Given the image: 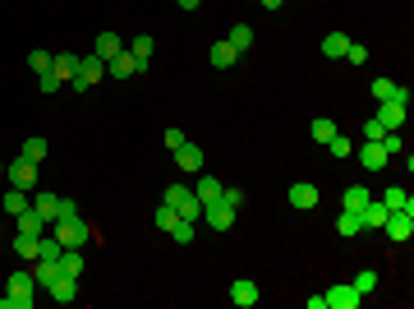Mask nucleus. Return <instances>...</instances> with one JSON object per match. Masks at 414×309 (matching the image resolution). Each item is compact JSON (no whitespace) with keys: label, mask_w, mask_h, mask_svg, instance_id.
I'll use <instances>...</instances> for the list:
<instances>
[{"label":"nucleus","mask_w":414,"mask_h":309,"mask_svg":"<svg viewBox=\"0 0 414 309\" xmlns=\"http://www.w3.org/2000/svg\"><path fill=\"white\" fill-rule=\"evenodd\" d=\"M0 208L10 212V217H19V212L28 208V189H10V194H5V199H0Z\"/></svg>","instance_id":"obj_30"},{"label":"nucleus","mask_w":414,"mask_h":309,"mask_svg":"<svg viewBox=\"0 0 414 309\" xmlns=\"http://www.w3.org/2000/svg\"><path fill=\"white\" fill-rule=\"evenodd\" d=\"M5 180H10L14 189H28V194H33V189H37V162H28V157L5 162Z\"/></svg>","instance_id":"obj_3"},{"label":"nucleus","mask_w":414,"mask_h":309,"mask_svg":"<svg viewBox=\"0 0 414 309\" xmlns=\"http://www.w3.org/2000/svg\"><path fill=\"white\" fill-rule=\"evenodd\" d=\"M60 254H65V245L55 235H37V259H60Z\"/></svg>","instance_id":"obj_31"},{"label":"nucleus","mask_w":414,"mask_h":309,"mask_svg":"<svg viewBox=\"0 0 414 309\" xmlns=\"http://www.w3.org/2000/svg\"><path fill=\"white\" fill-rule=\"evenodd\" d=\"M51 60H55V55H51V51H42V46H37V51L28 55V69H33V74H46V69H51Z\"/></svg>","instance_id":"obj_36"},{"label":"nucleus","mask_w":414,"mask_h":309,"mask_svg":"<svg viewBox=\"0 0 414 309\" xmlns=\"http://www.w3.org/2000/svg\"><path fill=\"white\" fill-rule=\"evenodd\" d=\"M46 291H51V300H60V305H69V300L78 296V277H65V273H60V277H55V282H51Z\"/></svg>","instance_id":"obj_12"},{"label":"nucleus","mask_w":414,"mask_h":309,"mask_svg":"<svg viewBox=\"0 0 414 309\" xmlns=\"http://www.w3.org/2000/svg\"><path fill=\"white\" fill-rule=\"evenodd\" d=\"M221 203H230V208L240 212V208H244V189H235V185H221Z\"/></svg>","instance_id":"obj_41"},{"label":"nucleus","mask_w":414,"mask_h":309,"mask_svg":"<svg viewBox=\"0 0 414 309\" xmlns=\"http://www.w3.org/2000/svg\"><path fill=\"white\" fill-rule=\"evenodd\" d=\"M33 305H37V296H14V291L0 296V309H33Z\"/></svg>","instance_id":"obj_34"},{"label":"nucleus","mask_w":414,"mask_h":309,"mask_svg":"<svg viewBox=\"0 0 414 309\" xmlns=\"http://www.w3.org/2000/svg\"><path fill=\"white\" fill-rule=\"evenodd\" d=\"M162 203H171V208L180 212L185 221H198V217H203V203H198V194H194L189 185H171V189H166V199H162Z\"/></svg>","instance_id":"obj_2"},{"label":"nucleus","mask_w":414,"mask_h":309,"mask_svg":"<svg viewBox=\"0 0 414 309\" xmlns=\"http://www.w3.org/2000/svg\"><path fill=\"white\" fill-rule=\"evenodd\" d=\"M14 249L19 259H37V235H14Z\"/></svg>","instance_id":"obj_38"},{"label":"nucleus","mask_w":414,"mask_h":309,"mask_svg":"<svg viewBox=\"0 0 414 309\" xmlns=\"http://www.w3.org/2000/svg\"><path fill=\"white\" fill-rule=\"evenodd\" d=\"M185 144V130H166V148H180Z\"/></svg>","instance_id":"obj_48"},{"label":"nucleus","mask_w":414,"mask_h":309,"mask_svg":"<svg viewBox=\"0 0 414 309\" xmlns=\"http://www.w3.org/2000/svg\"><path fill=\"white\" fill-rule=\"evenodd\" d=\"M382 134H387V130H382V121H378V116H369V121H364V144H378Z\"/></svg>","instance_id":"obj_42"},{"label":"nucleus","mask_w":414,"mask_h":309,"mask_svg":"<svg viewBox=\"0 0 414 309\" xmlns=\"http://www.w3.org/2000/svg\"><path fill=\"white\" fill-rule=\"evenodd\" d=\"M46 148H51V144H46L42 134H33V139H23V144H19V157H28V162H42Z\"/></svg>","instance_id":"obj_24"},{"label":"nucleus","mask_w":414,"mask_h":309,"mask_svg":"<svg viewBox=\"0 0 414 309\" xmlns=\"http://www.w3.org/2000/svg\"><path fill=\"white\" fill-rule=\"evenodd\" d=\"M5 291H14V296H37V282H33V273H10L5 277Z\"/></svg>","instance_id":"obj_18"},{"label":"nucleus","mask_w":414,"mask_h":309,"mask_svg":"<svg viewBox=\"0 0 414 309\" xmlns=\"http://www.w3.org/2000/svg\"><path fill=\"white\" fill-rule=\"evenodd\" d=\"M0 176H5V162H0Z\"/></svg>","instance_id":"obj_51"},{"label":"nucleus","mask_w":414,"mask_h":309,"mask_svg":"<svg viewBox=\"0 0 414 309\" xmlns=\"http://www.w3.org/2000/svg\"><path fill=\"white\" fill-rule=\"evenodd\" d=\"M345 46H350V37H345V33L322 37V55H327V60H341V55H345Z\"/></svg>","instance_id":"obj_29"},{"label":"nucleus","mask_w":414,"mask_h":309,"mask_svg":"<svg viewBox=\"0 0 414 309\" xmlns=\"http://www.w3.org/2000/svg\"><path fill=\"white\" fill-rule=\"evenodd\" d=\"M359 166L364 171H382V166H387V153H382L378 144H364L359 148Z\"/></svg>","instance_id":"obj_20"},{"label":"nucleus","mask_w":414,"mask_h":309,"mask_svg":"<svg viewBox=\"0 0 414 309\" xmlns=\"http://www.w3.org/2000/svg\"><path fill=\"white\" fill-rule=\"evenodd\" d=\"M290 208H299V212L317 208V185H290Z\"/></svg>","instance_id":"obj_14"},{"label":"nucleus","mask_w":414,"mask_h":309,"mask_svg":"<svg viewBox=\"0 0 414 309\" xmlns=\"http://www.w3.org/2000/svg\"><path fill=\"white\" fill-rule=\"evenodd\" d=\"M382 231H387V240H396V245H405L414 235V212H387V221H382Z\"/></svg>","instance_id":"obj_5"},{"label":"nucleus","mask_w":414,"mask_h":309,"mask_svg":"<svg viewBox=\"0 0 414 309\" xmlns=\"http://www.w3.org/2000/svg\"><path fill=\"white\" fill-rule=\"evenodd\" d=\"M120 51H124V42L115 33H97V42H92V55H97V60H115Z\"/></svg>","instance_id":"obj_10"},{"label":"nucleus","mask_w":414,"mask_h":309,"mask_svg":"<svg viewBox=\"0 0 414 309\" xmlns=\"http://www.w3.org/2000/svg\"><path fill=\"white\" fill-rule=\"evenodd\" d=\"M74 217H78V208H74L69 199H60V208H55V221H74Z\"/></svg>","instance_id":"obj_47"},{"label":"nucleus","mask_w":414,"mask_h":309,"mask_svg":"<svg viewBox=\"0 0 414 309\" xmlns=\"http://www.w3.org/2000/svg\"><path fill=\"white\" fill-rule=\"evenodd\" d=\"M331 134H341V130L327 121V116H317V121H313V139H317V144H331Z\"/></svg>","instance_id":"obj_35"},{"label":"nucleus","mask_w":414,"mask_h":309,"mask_svg":"<svg viewBox=\"0 0 414 309\" xmlns=\"http://www.w3.org/2000/svg\"><path fill=\"white\" fill-rule=\"evenodd\" d=\"M0 226H5V221H0Z\"/></svg>","instance_id":"obj_52"},{"label":"nucleus","mask_w":414,"mask_h":309,"mask_svg":"<svg viewBox=\"0 0 414 309\" xmlns=\"http://www.w3.org/2000/svg\"><path fill=\"white\" fill-rule=\"evenodd\" d=\"M327 305H331V309H359V305H364V296L355 291V282H341V287H331V291H327Z\"/></svg>","instance_id":"obj_7"},{"label":"nucleus","mask_w":414,"mask_h":309,"mask_svg":"<svg viewBox=\"0 0 414 309\" xmlns=\"http://www.w3.org/2000/svg\"><path fill=\"white\" fill-rule=\"evenodd\" d=\"M341 60H350V65H369V51H364L359 42H350V46H345V55H341Z\"/></svg>","instance_id":"obj_43"},{"label":"nucleus","mask_w":414,"mask_h":309,"mask_svg":"<svg viewBox=\"0 0 414 309\" xmlns=\"http://www.w3.org/2000/svg\"><path fill=\"white\" fill-rule=\"evenodd\" d=\"M51 235L65 245V249H83V245L92 240V226H87L83 217H74V221H51Z\"/></svg>","instance_id":"obj_1"},{"label":"nucleus","mask_w":414,"mask_h":309,"mask_svg":"<svg viewBox=\"0 0 414 309\" xmlns=\"http://www.w3.org/2000/svg\"><path fill=\"white\" fill-rule=\"evenodd\" d=\"M124 51H129V55H134V60H138V69H143V65H148V60H152V51H157V42H152V37H134V42H129V46H124Z\"/></svg>","instance_id":"obj_22"},{"label":"nucleus","mask_w":414,"mask_h":309,"mask_svg":"<svg viewBox=\"0 0 414 309\" xmlns=\"http://www.w3.org/2000/svg\"><path fill=\"white\" fill-rule=\"evenodd\" d=\"M392 88H396L392 78H373V97H378V102H387V97H392Z\"/></svg>","instance_id":"obj_45"},{"label":"nucleus","mask_w":414,"mask_h":309,"mask_svg":"<svg viewBox=\"0 0 414 309\" xmlns=\"http://www.w3.org/2000/svg\"><path fill=\"white\" fill-rule=\"evenodd\" d=\"M382 203H387V208L392 212H414V203H410V194H405V185H387V194H382Z\"/></svg>","instance_id":"obj_19"},{"label":"nucleus","mask_w":414,"mask_h":309,"mask_svg":"<svg viewBox=\"0 0 414 309\" xmlns=\"http://www.w3.org/2000/svg\"><path fill=\"white\" fill-rule=\"evenodd\" d=\"M171 235H175L180 245H194V221H185V217H180V221L171 226Z\"/></svg>","instance_id":"obj_40"},{"label":"nucleus","mask_w":414,"mask_h":309,"mask_svg":"<svg viewBox=\"0 0 414 309\" xmlns=\"http://www.w3.org/2000/svg\"><path fill=\"white\" fill-rule=\"evenodd\" d=\"M42 231H46V217L28 203V208L19 212V235H42Z\"/></svg>","instance_id":"obj_13"},{"label":"nucleus","mask_w":414,"mask_h":309,"mask_svg":"<svg viewBox=\"0 0 414 309\" xmlns=\"http://www.w3.org/2000/svg\"><path fill=\"white\" fill-rule=\"evenodd\" d=\"M106 69H110V78H134L138 74V60H134L129 51H120L115 60H106Z\"/></svg>","instance_id":"obj_16"},{"label":"nucleus","mask_w":414,"mask_h":309,"mask_svg":"<svg viewBox=\"0 0 414 309\" xmlns=\"http://www.w3.org/2000/svg\"><path fill=\"white\" fill-rule=\"evenodd\" d=\"M230 300H235L240 309H253V305H258V282H249V277L230 282Z\"/></svg>","instance_id":"obj_8"},{"label":"nucleus","mask_w":414,"mask_h":309,"mask_svg":"<svg viewBox=\"0 0 414 309\" xmlns=\"http://www.w3.org/2000/svg\"><path fill=\"white\" fill-rule=\"evenodd\" d=\"M226 42L230 46H235V51H249V46H253V28H249V23H235V28H230V37H226Z\"/></svg>","instance_id":"obj_25"},{"label":"nucleus","mask_w":414,"mask_h":309,"mask_svg":"<svg viewBox=\"0 0 414 309\" xmlns=\"http://www.w3.org/2000/svg\"><path fill=\"white\" fill-rule=\"evenodd\" d=\"M203 221L212 226V231H230V226H235V208L221 203V199H212V203H203Z\"/></svg>","instance_id":"obj_6"},{"label":"nucleus","mask_w":414,"mask_h":309,"mask_svg":"<svg viewBox=\"0 0 414 309\" xmlns=\"http://www.w3.org/2000/svg\"><path fill=\"white\" fill-rule=\"evenodd\" d=\"M258 5H262V10H281L285 0H258Z\"/></svg>","instance_id":"obj_49"},{"label":"nucleus","mask_w":414,"mask_h":309,"mask_svg":"<svg viewBox=\"0 0 414 309\" xmlns=\"http://www.w3.org/2000/svg\"><path fill=\"white\" fill-rule=\"evenodd\" d=\"M405 111H410V107H396V102H378V121H382V130H401V125H405Z\"/></svg>","instance_id":"obj_11"},{"label":"nucleus","mask_w":414,"mask_h":309,"mask_svg":"<svg viewBox=\"0 0 414 309\" xmlns=\"http://www.w3.org/2000/svg\"><path fill=\"white\" fill-rule=\"evenodd\" d=\"M387 212H392V208H387L382 199H369V203L359 208V221H364V231H369V226H382V221H387Z\"/></svg>","instance_id":"obj_15"},{"label":"nucleus","mask_w":414,"mask_h":309,"mask_svg":"<svg viewBox=\"0 0 414 309\" xmlns=\"http://www.w3.org/2000/svg\"><path fill=\"white\" fill-rule=\"evenodd\" d=\"M37 88H42V92H46V97H51V92H55V88H60V78H55V74H51V69H46V74H37Z\"/></svg>","instance_id":"obj_46"},{"label":"nucleus","mask_w":414,"mask_h":309,"mask_svg":"<svg viewBox=\"0 0 414 309\" xmlns=\"http://www.w3.org/2000/svg\"><path fill=\"white\" fill-rule=\"evenodd\" d=\"M152 221H157V226H162V231H171L175 221H180V212H175L171 203H162V208H157V217H152Z\"/></svg>","instance_id":"obj_39"},{"label":"nucleus","mask_w":414,"mask_h":309,"mask_svg":"<svg viewBox=\"0 0 414 309\" xmlns=\"http://www.w3.org/2000/svg\"><path fill=\"white\" fill-rule=\"evenodd\" d=\"M101 78H106V60H97V55H83V60H78V74L69 78V83H74V92H87L92 83H101Z\"/></svg>","instance_id":"obj_4"},{"label":"nucleus","mask_w":414,"mask_h":309,"mask_svg":"<svg viewBox=\"0 0 414 309\" xmlns=\"http://www.w3.org/2000/svg\"><path fill=\"white\" fill-rule=\"evenodd\" d=\"M171 153H175V166H180V171H203V148H194L189 139L180 148H171Z\"/></svg>","instance_id":"obj_9"},{"label":"nucleus","mask_w":414,"mask_h":309,"mask_svg":"<svg viewBox=\"0 0 414 309\" xmlns=\"http://www.w3.org/2000/svg\"><path fill=\"white\" fill-rule=\"evenodd\" d=\"M364 203H369V189H364V185H350V189H345V208H355V212H359Z\"/></svg>","instance_id":"obj_37"},{"label":"nucleus","mask_w":414,"mask_h":309,"mask_svg":"<svg viewBox=\"0 0 414 309\" xmlns=\"http://www.w3.org/2000/svg\"><path fill=\"white\" fill-rule=\"evenodd\" d=\"M55 277H60V259H37V268H33V282H37V287L46 291Z\"/></svg>","instance_id":"obj_17"},{"label":"nucleus","mask_w":414,"mask_h":309,"mask_svg":"<svg viewBox=\"0 0 414 309\" xmlns=\"http://www.w3.org/2000/svg\"><path fill=\"white\" fill-rule=\"evenodd\" d=\"M355 153V144H350L345 134H331V157H350Z\"/></svg>","instance_id":"obj_44"},{"label":"nucleus","mask_w":414,"mask_h":309,"mask_svg":"<svg viewBox=\"0 0 414 309\" xmlns=\"http://www.w3.org/2000/svg\"><path fill=\"white\" fill-rule=\"evenodd\" d=\"M194 194H198V203H212V199H221V180L217 176H203L194 185Z\"/></svg>","instance_id":"obj_28"},{"label":"nucleus","mask_w":414,"mask_h":309,"mask_svg":"<svg viewBox=\"0 0 414 309\" xmlns=\"http://www.w3.org/2000/svg\"><path fill=\"white\" fill-rule=\"evenodd\" d=\"M336 231H341V235H359V231H364L359 212H355V208H341V217H336Z\"/></svg>","instance_id":"obj_26"},{"label":"nucleus","mask_w":414,"mask_h":309,"mask_svg":"<svg viewBox=\"0 0 414 309\" xmlns=\"http://www.w3.org/2000/svg\"><path fill=\"white\" fill-rule=\"evenodd\" d=\"M175 5H180V10H198V5H203V0H175Z\"/></svg>","instance_id":"obj_50"},{"label":"nucleus","mask_w":414,"mask_h":309,"mask_svg":"<svg viewBox=\"0 0 414 309\" xmlns=\"http://www.w3.org/2000/svg\"><path fill=\"white\" fill-rule=\"evenodd\" d=\"M355 291H359V296H373V291H378V273H373V268L355 273Z\"/></svg>","instance_id":"obj_32"},{"label":"nucleus","mask_w":414,"mask_h":309,"mask_svg":"<svg viewBox=\"0 0 414 309\" xmlns=\"http://www.w3.org/2000/svg\"><path fill=\"white\" fill-rule=\"evenodd\" d=\"M60 273H65V277H78V273H83V259H78V249H65V254H60Z\"/></svg>","instance_id":"obj_33"},{"label":"nucleus","mask_w":414,"mask_h":309,"mask_svg":"<svg viewBox=\"0 0 414 309\" xmlns=\"http://www.w3.org/2000/svg\"><path fill=\"white\" fill-rule=\"evenodd\" d=\"M51 74L60 78V83H69V78L78 74V55H55V60H51Z\"/></svg>","instance_id":"obj_21"},{"label":"nucleus","mask_w":414,"mask_h":309,"mask_svg":"<svg viewBox=\"0 0 414 309\" xmlns=\"http://www.w3.org/2000/svg\"><path fill=\"white\" fill-rule=\"evenodd\" d=\"M33 208L42 212L46 226H51V221H55V208H60V194H51V189H37V203H33Z\"/></svg>","instance_id":"obj_23"},{"label":"nucleus","mask_w":414,"mask_h":309,"mask_svg":"<svg viewBox=\"0 0 414 309\" xmlns=\"http://www.w3.org/2000/svg\"><path fill=\"white\" fill-rule=\"evenodd\" d=\"M235 60H240V51H235L230 42H217V46H212V65H217V69H230Z\"/></svg>","instance_id":"obj_27"}]
</instances>
